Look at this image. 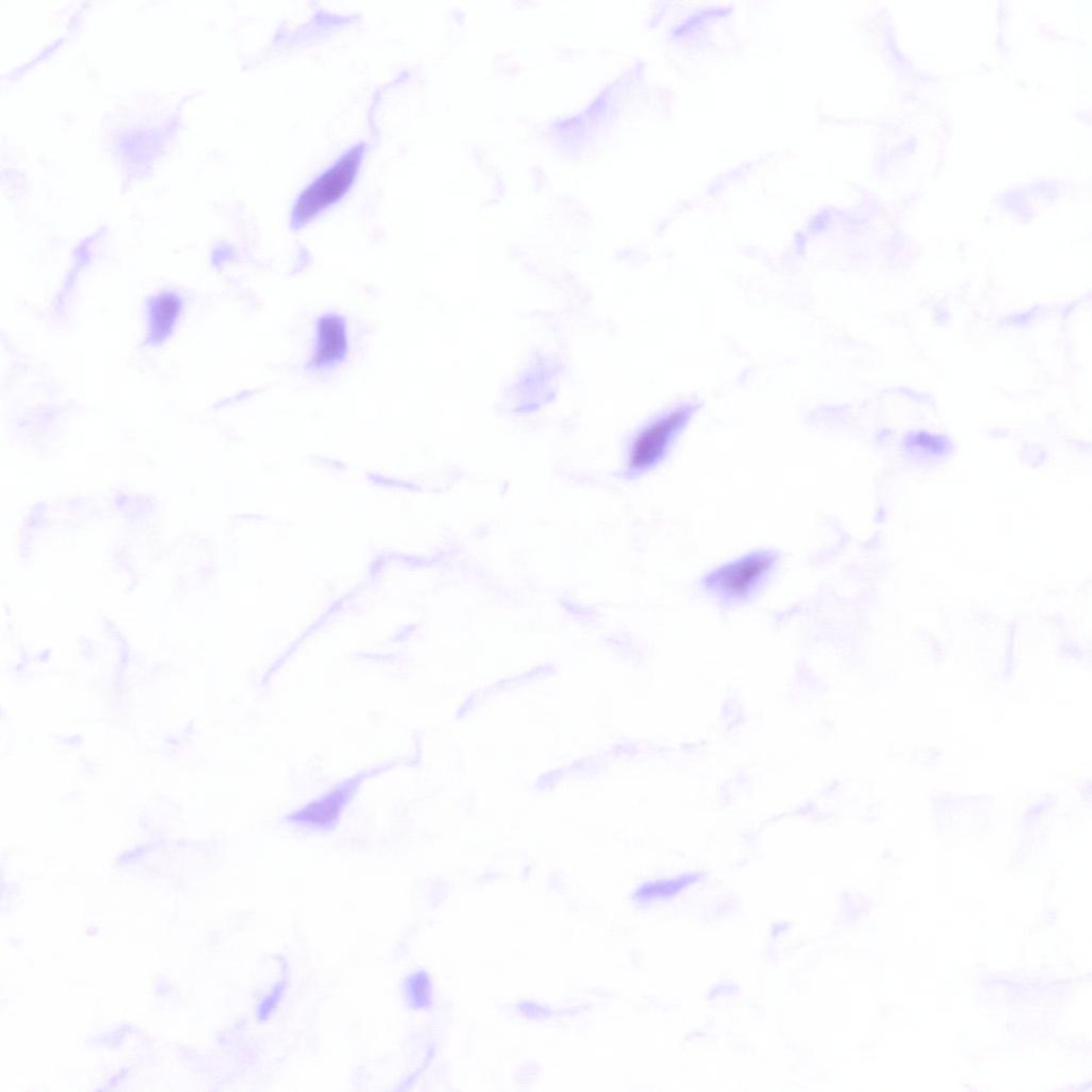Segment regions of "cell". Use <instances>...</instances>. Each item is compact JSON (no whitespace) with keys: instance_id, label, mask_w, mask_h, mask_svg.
I'll list each match as a JSON object with an SVG mask.
<instances>
[{"instance_id":"6da1fadb","label":"cell","mask_w":1092,"mask_h":1092,"mask_svg":"<svg viewBox=\"0 0 1092 1092\" xmlns=\"http://www.w3.org/2000/svg\"><path fill=\"white\" fill-rule=\"evenodd\" d=\"M364 147L361 144L347 152L301 194L293 211L294 224H306L348 192L358 175Z\"/></svg>"},{"instance_id":"7a4b0ae2","label":"cell","mask_w":1092,"mask_h":1092,"mask_svg":"<svg viewBox=\"0 0 1092 1092\" xmlns=\"http://www.w3.org/2000/svg\"><path fill=\"white\" fill-rule=\"evenodd\" d=\"M776 558V555L766 552L749 555L714 571L706 577V584L723 597L742 599L769 574Z\"/></svg>"},{"instance_id":"3957f363","label":"cell","mask_w":1092,"mask_h":1092,"mask_svg":"<svg viewBox=\"0 0 1092 1092\" xmlns=\"http://www.w3.org/2000/svg\"><path fill=\"white\" fill-rule=\"evenodd\" d=\"M685 419L687 414L684 411L673 412L641 432L631 450V469L644 471L653 465L664 455Z\"/></svg>"},{"instance_id":"277c9868","label":"cell","mask_w":1092,"mask_h":1092,"mask_svg":"<svg viewBox=\"0 0 1092 1092\" xmlns=\"http://www.w3.org/2000/svg\"><path fill=\"white\" fill-rule=\"evenodd\" d=\"M318 331L319 344L315 362L325 364L339 359L346 348V333L341 320L328 316L320 322Z\"/></svg>"},{"instance_id":"5b68a950","label":"cell","mask_w":1092,"mask_h":1092,"mask_svg":"<svg viewBox=\"0 0 1092 1092\" xmlns=\"http://www.w3.org/2000/svg\"><path fill=\"white\" fill-rule=\"evenodd\" d=\"M405 996L413 1008L427 1007L430 1003V982L427 974L415 972L406 978Z\"/></svg>"},{"instance_id":"8992f818","label":"cell","mask_w":1092,"mask_h":1092,"mask_svg":"<svg viewBox=\"0 0 1092 1092\" xmlns=\"http://www.w3.org/2000/svg\"><path fill=\"white\" fill-rule=\"evenodd\" d=\"M696 878V876H684L677 880L657 883V885H652L648 888L641 889L638 892V897L653 898L675 895L678 892L688 886L689 883L697 880Z\"/></svg>"},{"instance_id":"52a82bcc","label":"cell","mask_w":1092,"mask_h":1092,"mask_svg":"<svg viewBox=\"0 0 1092 1092\" xmlns=\"http://www.w3.org/2000/svg\"><path fill=\"white\" fill-rule=\"evenodd\" d=\"M284 989H285V982L281 981L274 986L273 989L271 991L270 994L265 996L261 1007H259V1012H258L259 1019H261V1020L265 1019L266 1020V1019L270 1018L273 1011L275 1009L276 1005L279 1004V1001L282 998Z\"/></svg>"}]
</instances>
